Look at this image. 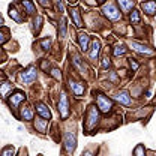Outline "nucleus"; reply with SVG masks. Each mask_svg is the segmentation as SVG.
Masks as SVG:
<instances>
[{"label":"nucleus","mask_w":156,"mask_h":156,"mask_svg":"<svg viewBox=\"0 0 156 156\" xmlns=\"http://www.w3.org/2000/svg\"><path fill=\"white\" fill-rule=\"evenodd\" d=\"M58 113L62 119H68L69 117V101H68V95L65 90L60 92V98H58Z\"/></svg>","instance_id":"nucleus-1"},{"label":"nucleus","mask_w":156,"mask_h":156,"mask_svg":"<svg viewBox=\"0 0 156 156\" xmlns=\"http://www.w3.org/2000/svg\"><path fill=\"white\" fill-rule=\"evenodd\" d=\"M96 105L102 113H110L113 110V101L105 95H98L96 96Z\"/></svg>","instance_id":"nucleus-2"},{"label":"nucleus","mask_w":156,"mask_h":156,"mask_svg":"<svg viewBox=\"0 0 156 156\" xmlns=\"http://www.w3.org/2000/svg\"><path fill=\"white\" fill-rule=\"evenodd\" d=\"M38 77V72H36V68L35 66H29L27 69H24L21 74H20V80L24 83V84H32Z\"/></svg>","instance_id":"nucleus-3"},{"label":"nucleus","mask_w":156,"mask_h":156,"mask_svg":"<svg viewBox=\"0 0 156 156\" xmlns=\"http://www.w3.org/2000/svg\"><path fill=\"white\" fill-rule=\"evenodd\" d=\"M65 150L68 155H72L74 150L77 149V136L74 132H66L65 134Z\"/></svg>","instance_id":"nucleus-4"},{"label":"nucleus","mask_w":156,"mask_h":156,"mask_svg":"<svg viewBox=\"0 0 156 156\" xmlns=\"http://www.w3.org/2000/svg\"><path fill=\"white\" fill-rule=\"evenodd\" d=\"M102 12H104V15H105L107 18L111 20V21H117V20H120V17H122L120 11L117 9L113 3H108V5H105V6L102 8Z\"/></svg>","instance_id":"nucleus-5"},{"label":"nucleus","mask_w":156,"mask_h":156,"mask_svg":"<svg viewBox=\"0 0 156 156\" xmlns=\"http://www.w3.org/2000/svg\"><path fill=\"white\" fill-rule=\"evenodd\" d=\"M98 120H99V114H98L96 107H90L89 111H87V122H86V128L89 131H92L95 126H96Z\"/></svg>","instance_id":"nucleus-6"},{"label":"nucleus","mask_w":156,"mask_h":156,"mask_svg":"<svg viewBox=\"0 0 156 156\" xmlns=\"http://www.w3.org/2000/svg\"><path fill=\"white\" fill-rule=\"evenodd\" d=\"M131 48H132L134 51H136V53L143 54V56H153V54H155V51H153L150 47H147V45H143V44L135 42V41H131Z\"/></svg>","instance_id":"nucleus-7"},{"label":"nucleus","mask_w":156,"mask_h":156,"mask_svg":"<svg viewBox=\"0 0 156 156\" xmlns=\"http://www.w3.org/2000/svg\"><path fill=\"white\" fill-rule=\"evenodd\" d=\"M23 101H26V95L23 93V92H14L11 96H9V105H11V108H18V105L23 102Z\"/></svg>","instance_id":"nucleus-8"},{"label":"nucleus","mask_w":156,"mask_h":156,"mask_svg":"<svg viewBox=\"0 0 156 156\" xmlns=\"http://www.w3.org/2000/svg\"><path fill=\"white\" fill-rule=\"evenodd\" d=\"M69 87H71L72 93H74L75 96H78V98L84 93V84H83V83H80V81L72 80V78H69Z\"/></svg>","instance_id":"nucleus-9"},{"label":"nucleus","mask_w":156,"mask_h":156,"mask_svg":"<svg viewBox=\"0 0 156 156\" xmlns=\"http://www.w3.org/2000/svg\"><path fill=\"white\" fill-rule=\"evenodd\" d=\"M36 111H38L39 116L44 117V119H47V120L51 119V111H50L48 107H47L45 104H42V102H38V104H36Z\"/></svg>","instance_id":"nucleus-10"},{"label":"nucleus","mask_w":156,"mask_h":156,"mask_svg":"<svg viewBox=\"0 0 156 156\" xmlns=\"http://www.w3.org/2000/svg\"><path fill=\"white\" fill-rule=\"evenodd\" d=\"M116 99L120 104H123V105H131V104H132V99L129 96V92H128V90H120V92L117 93Z\"/></svg>","instance_id":"nucleus-11"},{"label":"nucleus","mask_w":156,"mask_h":156,"mask_svg":"<svg viewBox=\"0 0 156 156\" xmlns=\"http://www.w3.org/2000/svg\"><path fill=\"white\" fill-rule=\"evenodd\" d=\"M141 9H143L147 15H153L156 12V2L155 0H149V2L141 3Z\"/></svg>","instance_id":"nucleus-12"},{"label":"nucleus","mask_w":156,"mask_h":156,"mask_svg":"<svg viewBox=\"0 0 156 156\" xmlns=\"http://www.w3.org/2000/svg\"><path fill=\"white\" fill-rule=\"evenodd\" d=\"M47 126H48V120H47V119L38 117V119L35 120V128H36V131L41 132V134H45V132H47Z\"/></svg>","instance_id":"nucleus-13"},{"label":"nucleus","mask_w":156,"mask_h":156,"mask_svg":"<svg viewBox=\"0 0 156 156\" xmlns=\"http://www.w3.org/2000/svg\"><path fill=\"white\" fill-rule=\"evenodd\" d=\"M78 44H80V48H81L83 51H87V50H89V45H90V38H89V35L80 33V35H78Z\"/></svg>","instance_id":"nucleus-14"},{"label":"nucleus","mask_w":156,"mask_h":156,"mask_svg":"<svg viewBox=\"0 0 156 156\" xmlns=\"http://www.w3.org/2000/svg\"><path fill=\"white\" fill-rule=\"evenodd\" d=\"M99 51H101V42H99V39H95V41L92 42V51H90V60H92V62L98 60Z\"/></svg>","instance_id":"nucleus-15"},{"label":"nucleus","mask_w":156,"mask_h":156,"mask_svg":"<svg viewBox=\"0 0 156 156\" xmlns=\"http://www.w3.org/2000/svg\"><path fill=\"white\" fill-rule=\"evenodd\" d=\"M69 14H71V18L74 20L75 26H77V27H81V26H83V21H81V15H80V11H78L77 8H71Z\"/></svg>","instance_id":"nucleus-16"},{"label":"nucleus","mask_w":156,"mask_h":156,"mask_svg":"<svg viewBox=\"0 0 156 156\" xmlns=\"http://www.w3.org/2000/svg\"><path fill=\"white\" fill-rule=\"evenodd\" d=\"M119 5H120V9L123 12H128L134 8V0H117Z\"/></svg>","instance_id":"nucleus-17"},{"label":"nucleus","mask_w":156,"mask_h":156,"mask_svg":"<svg viewBox=\"0 0 156 156\" xmlns=\"http://www.w3.org/2000/svg\"><path fill=\"white\" fill-rule=\"evenodd\" d=\"M21 119L23 120H32L33 119V110L30 107H23L21 108Z\"/></svg>","instance_id":"nucleus-18"},{"label":"nucleus","mask_w":156,"mask_h":156,"mask_svg":"<svg viewBox=\"0 0 156 156\" xmlns=\"http://www.w3.org/2000/svg\"><path fill=\"white\" fill-rule=\"evenodd\" d=\"M21 3H23V6H24V11H26L29 15L35 14V5L32 3V0H21Z\"/></svg>","instance_id":"nucleus-19"},{"label":"nucleus","mask_w":156,"mask_h":156,"mask_svg":"<svg viewBox=\"0 0 156 156\" xmlns=\"http://www.w3.org/2000/svg\"><path fill=\"white\" fill-rule=\"evenodd\" d=\"M9 90H12V86H11L8 81H5V83L0 84V96L2 98L8 96V92H9Z\"/></svg>","instance_id":"nucleus-20"},{"label":"nucleus","mask_w":156,"mask_h":156,"mask_svg":"<svg viewBox=\"0 0 156 156\" xmlns=\"http://www.w3.org/2000/svg\"><path fill=\"white\" fill-rule=\"evenodd\" d=\"M66 30H68V24H66V20L63 18L62 23H60V26H58V36L65 38L66 36Z\"/></svg>","instance_id":"nucleus-21"},{"label":"nucleus","mask_w":156,"mask_h":156,"mask_svg":"<svg viewBox=\"0 0 156 156\" xmlns=\"http://www.w3.org/2000/svg\"><path fill=\"white\" fill-rule=\"evenodd\" d=\"M113 53H114V56H123V54L126 53V48H125V45L120 44V45H117L116 48H114Z\"/></svg>","instance_id":"nucleus-22"},{"label":"nucleus","mask_w":156,"mask_h":156,"mask_svg":"<svg viewBox=\"0 0 156 156\" xmlns=\"http://www.w3.org/2000/svg\"><path fill=\"white\" fill-rule=\"evenodd\" d=\"M14 152H15L14 146H8V147H5V149H3L2 156H14Z\"/></svg>","instance_id":"nucleus-23"},{"label":"nucleus","mask_w":156,"mask_h":156,"mask_svg":"<svg viewBox=\"0 0 156 156\" xmlns=\"http://www.w3.org/2000/svg\"><path fill=\"white\" fill-rule=\"evenodd\" d=\"M134 156H146V152H144V146L143 144H138L134 150Z\"/></svg>","instance_id":"nucleus-24"},{"label":"nucleus","mask_w":156,"mask_h":156,"mask_svg":"<svg viewBox=\"0 0 156 156\" xmlns=\"http://www.w3.org/2000/svg\"><path fill=\"white\" fill-rule=\"evenodd\" d=\"M9 15L15 20V21H18V23L21 21V17L18 15V11H17L15 8H11V9H9Z\"/></svg>","instance_id":"nucleus-25"},{"label":"nucleus","mask_w":156,"mask_h":156,"mask_svg":"<svg viewBox=\"0 0 156 156\" xmlns=\"http://www.w3.org/2000/svg\"><path fill=\"white\" fill-rule=\"evenodd\" d=\"M131 23L132 24H140V14H138V11H132V14H131Z\"/></svg>","instance_id":"nucleus-26"},{"label":"nucleus","mask_w":156,"mask_h":156,"mask_svg":"<svg viewBox=\"0 0 156 156\" xmlns=\"http://www.w3.org/2000/svg\"><path fill=\"white\" fill-rule=\"evenodd\" d=\"M41 23H42V17H36V20H35V32L36 33L41 30V26H42Z\"/></svg>","instance_id":"nucleus-27"},{"label":"nucleus","mask_w":156,"mask_h":156,"mask_svg":"<svg viewBox=\"0 0 156 156\" xmlns=\"http://www.w3.org/2000/svg\"><path fill=\"white\" fill-rule=\"evenodd\" d=\"M41 45H42L44 50H50V47H51V41H50V39H44V41L41 42Z\"/></svg>","instance_id":"nucleus-28"},{"label":"nucleus","mask_w":156,"mask_h":156,"mask_svg":"<svg viewBox=\"0 0 156 156\" xmlns=\"http://www.w3.org/2000/svg\"><path fill=\"white\" fill-rule=\"evenodd\" d=\"M51 75L56 78L57 81H60V80H62V74H60V71H58V69H53V71H51Z\"/></svg>","instance_id":"nucleus-29"},{"label":"nucleus","mask_w":156,"mask_h":156,"mask_svg":"<svg viewBox=\"0 0 156 156\" xmlns=\"http://www.w3.org/2000/svg\"><path fill=\"white\" fill-rule=\"evenodd\" d=\"M101 65H102V68H104V69L110 68V60H108V57H104V58H102V63H101Z\"/></svg>","instance_id":"nucleus-30"},{"label":"nucleus","mask_w":156,"mask_h":156,"mask_svg":"<svg viewBox=\"0 0 156 156\" xmlns=\"http://www.w3.org/2000/svg\"><path fill=\"white\" fill-rule=\"evenodd\" d=\"M38 2L44 6V8H50V5H51V2H50V0H38Z\"/></svg>","instance_id":"nucleus-31"},{"label":"nucleus","mask_w":156,"mask_h":156,"mask_svg":"<svg viewBox=\"0 0 156 156\" xmlns=\"http://www.w3.org/2000/svg\"><path fill=\"white\" fill-rule=\"evenodd\" d=\"M129 65H131V68H132L134 71H136V69H138V63H136L135 60H132V58H131V60H129Z\"/></svg>","instance_id":"nucleus-32"},{"label":"nucleus","mask_w":156,"mask_h":156,"mask_svg":"<svg viewBox=\"0 0 156 156\" xmlns=\"http://www.w3.org/2000/svg\"><path fill=\"white\" fill-rule=\"evenodd\" d=\"M57 9L60 11V12H63V11H65V6H63V2H62V0H58L57 2Z\"/></svg>","instance_id":"nucleus-33"},{"label":"nucleus","mask_w":156,"mask_h":156,"mask_svg":"<svg viewBox=\"0 0 156 156\" xmlns=\"http://www.w3.org/2000/svg\"><path fill=\"white\" fill-rule=\"evenodd\" d=\"M6 35H5V33H2V32H0V45H2V44H5V42H6Z\"/></svg>","instance_id":"nucleus-34"},{"label":"nucleus","mask_w":156,"mask_h":156,"mask_svg":"<svg viewBox=\"0 0 156 156\" xmlns=\"http://www.w3.org/2000/svg\"><path fill=\"white\" fill-rule=\"evenodd\" d=\"M20 156H27V152H26L24 149H21V150H20Z\"/></svg>","instance_id":"nucleus-35"},{"label":"nucleus","mask_w":156,"mask_h":156,"mask_svg":"<svg viewBox=\"0 0 156 156\" xmlns=\"http://www.w3.org/2000/svg\"><path fill=\"white\" fill-rule=\"evenodd\" d=\"M81 156H92V152H89V150H87V152H84Z\"/></svg>","instance_id":"nucleus-36"},{"label":"nucleus","mask_w":156,"mask_h":156,"mask_svg":"<svg viewBox=\"0 0 156 156\" xmlns=\"http://www.w3.org/2000/svg\"><path fill=\"white\" fill-rule=\"evenodd\" d=\"M0 24H3V18H2V15H0Z\"/></svg>","instance_id":"nucleus-37"},{"label":"nucleus","mask_w":156,"mask_h":156,"mask_svg":"<svg viewBox=\"0 0 156 156\" xmlns=\"http://www.w3.org/2000/svg\"><path fill=\"white\" fill-rule=\"evenodd\" d=\"M98 2H99V3H104V2H105V0H98Z\"/></svg>","instance_id":"nucleus-38"},{"label":"nucleus","mask_w":156,"mask_h":156,"mask_svg":"<svg viewBox=\"0 0 156 156\" xmlns=\"http://www.w3.org/2000/svg\"><path fill=\"white\" fill-rule=\"evenodd\" d=\"M71 2H75V0H71Z\"/></svg>","instance_id":"nucleus-39"},{"label":"nucleus","mask_w":156,"mask_h":156,"mask_svg":"<svg viewBox=\"0 0 156 156\" xmlns=\"http://www.w3.org/2000/svg\"><path fill=\"white\" fill-rule=\"evenodd\" d=\"M155 102H156V98H155Z\"/></svg>","instance_id":"nucleus-40"},{"label":"nucleus","mask_w":156,"mask_h":156,"mask_svg":"<svg viewBox=\"0 0 156 156\" xmlns=\"http://www.w3.org/2000/svg\"><path fill=\"white\" fill-rule=\"evenodd\" d=\"M0 80H2V77H0Z\"/></svg>","instance_id":"nucleus-41"}]
</instances>
